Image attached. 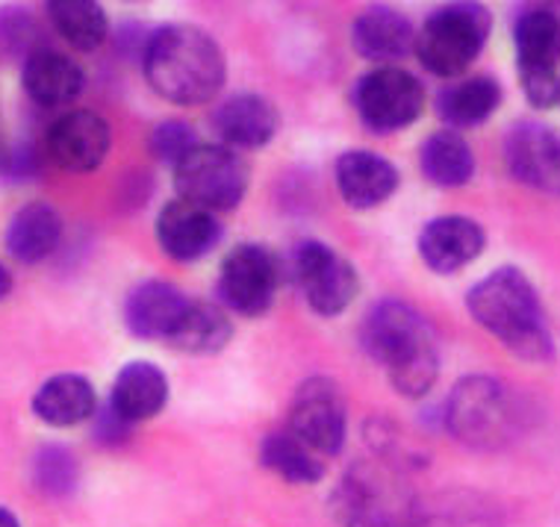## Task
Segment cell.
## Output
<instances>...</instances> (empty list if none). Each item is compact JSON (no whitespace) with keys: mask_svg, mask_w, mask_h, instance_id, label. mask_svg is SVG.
<instances>
[{"mask_svg":"<svg viewBox=\"0 0 560 527\" xmlns=\"http://www.w3.org/2000/svg\"><path fill=\"white\" fill-rule=\"evenodd\" d=\"M142 68L156 95L177 106L213 101L224 86V54L203 30L174 24L145 42Z\"/></svg>","mask_w":560,"mask_h":527,"instance_id":"cell-1","label":"cell"},{"mask_svg":"<svg viewBox=\"0 0 560 527\" xmlns=\"http://www.w3.org/2000/svg\"><path fill=\"white\" fill-rule=\"evenodd\" d=\"M366 354L387 368L389 380L407 398H422L440 372L434 333L428 321L405 301H381L360 327Z\"/></svg>","mask_w":560,"mask_h":527,"instance_id":"cell-2","label":"cell"},{"mask_svg":"<svg viewBox=\"0 0 560 527\" xmlns=\"http://www.w3.org/2000/svg\"><path fill=\"white\" fill-rule=\"evenodd\" d=\"M466 307L478 325L493 333L511 354L542 363L555 354L551 333L542 316L540 295L520 269H495L475 283Z\"/></svg>","mask_w":560,"mask_h":527,"instance_id":"cell-3","label":"cell"},{"mask_svg":"<svg viewBox=\"0 0 560 527\" xmlns=\"http://www.w3.org/2000/svg\"><path fill=\"white\" fill-rule=\"evenodd\" d=\"M334 510L342 527H410L422 507L393 462L372 460L342 478Z\"/></svg>","mask_w":560,"mask_h":527,"instance_id":"cell-4","label":"cell"},{"mask_svg":"<svg viewBox=\"0 0 560 527\" xmlns=\"http://www.w3.org/2000/svg\"><path fill=\"white\" fill-rule=\"evenodd\" d=\"M490 36V12L478 3L436 10L416 33V57L436 78H457L472 66Z\"/></svg>","mask_w":560,"mask_h":527,"instance_id":"cell-5","label":"cell"},{"mask_svg":"<svg viewBox=\"0 0 560 527\" xmlns=\"http://www.w3.org/2000/svg\"><path fill=\"white\" fill-rule=\"evenodd\" d=\"M448 431L472 448H499L516 433V410L508 389L493 377H466L445 403Z\"/></svg>","mask_w":560,"mask_h":527,"instance_id":"cell-6","label":"cell"},{"mask_svg":"<svg viewBox=\"0 0 560 527\" xmlns=\"http://www.w3.org/2000/svg\"><path fill=\"white\" fill-rule=\"evenodd\" d=\"M174 186L180 201L215 215L240 207L248 189V168L228 144H198L174 165Z\"/></svg>","mask_w":560,"mask_h":527,"instance_id":"cell-7","label":"cell"},{"mask_svg":"<svg viewBox=\"0 0 560 527\" xmlns=\"http://www.w3.org/2000/svg\"><path fill=\"white\" fill-rule=\"evenodd\" d=\"M516 62L525 97L534 106H555L560 101V21L555 12L534 7L513 24Z\"/></svg>","mask_w":560,"mask_h":527,"instance_id":"cell-8","label":"cell"},{"mask_svg":"<svg viewBox=\"0 0 560 527\" xmlns=\"http://www.w3.org/2000/svg\"><path fill=\"white\" fill-rule=\"evenodd\" d=\"M354 106L369 130L396 133L419 118L425 106V89L405 68H375L358 80Z\"/></svg>","mask_w":560,"mask_h":527,"instance_id":"cell-9","label":"cell"},{"mask_svg":"<svg viewBox=\"0 0 560 527\" xmlns=\"http://www.w3.org/2000/svg\"><path fill=\"white\" fill-rule=\"evenodd\" d=\"M287 431L299 436L322 460L339 454L346 442V398L328 377H310L292 395Z\"/></svg>","mask_w":560,"mask_h":527,"instance_id":"cell-10","label":"cell"},{"mask_svg":"<svg viewBox=\"0 0 560 527\" xmlns=\"http://www.w3.org/2000/svg\"><path fill=\"white\" fill-rule=\"evenodd\" d=\"M280 286V262L269 248L240 245L222 262L219 295L224 307L240 316H262L271 307Z\"/></svg>","mask_w":560,"mask_h":527,"instance_id":"cell-11","label":"cell"},{"mask_svg":"<svg viewBox=\"0 0 560 527\" xmlns=\"http://www.w3.org/2000/svg\"><path fill=\"white\" fill-rule=\"evenodd\" d=\"M295 278L310 309L319 316H339L358 295L354 266L322 242H304L295 250Z\"/></svg>","mask_w":560,"mask_h":527,"instance_id":"cell-12","label":"cell"},{"mask_svg":"<svg viewBox=\"0 0 560 527\" xmlns=\"http://www.w3.org/2000/svg\"><path fill=\"white\" fill-rule=\"evenodd\" d=\"M504 160L520 183L560 195V136L537 121H522L504 139Z\"/></svg>","mask_w":560,"mask_h":527,"instance_id":"cell-13","label":"cell"},{"mask_svg":"<svg viewBox=\"0 0 560 527\" xmlns=\"http://www.w3.org/2000/svg\"><path fill=\"white\" fill-rule=\"evenodd\" d=\"M109 125L97 113L74 109L59 116L48 130V156L74 174L95 172L109 151Z\"/></svg>","mask_w":560,"mask_h":527,"instance_id":"cell-14","label":"cell"},{"mask_svg":"<svg viewBox=\"0 0 560 527\" xmlns=\"http://www.w3.org/2000/svg\"><path fill=\"white\" fill-rule=\"evenodd\" d=\"M222 239V224L213 212L195 203H165L156 219V242L174 262H198Z\"/></svg>","mask_w":560,"mask_h":527,"instance_id":"cell-15","label":"cell"},{"mask_svg":"<svg viewBox=\"0 0 560 527\" xmlns=\"http://www.w3.org/2000/svg\"><path fill=\"white\" fill-rule=\"evenodd\" d=\"M483 242L487 236L478 221L466 219V215H443V219L428 221L422 227L419 254L425 259L428 269L452 274L481 257Z\"/></svg>","mask_w":560,"mask_h":527,"instance_id":"cell-16","label":"cell"},{"mask_svg":"<svg viewBox=\"0 0 560 527\" xmlns=\"http://www.w3.org/2000/svg\"><path fill=\"white\" fill-rule=\"evenodd\" d=\"M337 189L354 210H372L398 189L396 165L372 151H348L337 160Z\"/></svg>","mask_w":560,"mask_h":527,"instance_id":"cell-17","label":"cell"},{"mask_svg":"<svg viewBox=\"0 0 560 527\" xmlns=\"http://www.w3.org/2000/svg\"><path fill=\"white\" fill-rule=\"evenodd\" d=\"M189 297L177 292L168 283L160 280H148L142 286L130 292L125 304V321L127 330L139 339H160L165 342L174 333L177 321L184 318Z\"/></svg>","mask_w":560,"mask_h":527,"instance_id":"cell-18","label":"cell"},{"mask_svg":"<svg viewBox=\"0 0 560 527\" xmlns=\"http://www.w3.org/2000/svg\"><path fill=\"white\" fill-rule=\"evenodd\" d=\"M168 401V377L163 368L145 360L127 363L118 372L113 395H109V410L127 424L148 422L163 410Z\"/></svg>","mask_w":560,"mask_h":527,"instance_id":"cell-19","label":"cell"},{"mask_svg":"<svg viewBox=\"0 0 560 527\" xmlns=\"http://www.w3.org/2000/svg\"><path fill=\"white\" fill-rule=\"evenodd\" d=\"M278 109L260 95H233L228 97L213 116L215 133L222 136L228 148H262L278 133Z\"/></svg>","mask_w":560,"mask_h":527,"instance_id":"cell-20","label":"cell"},{"mask_svg":"<svg viewBox=\"0 0 560 527\" xmlns=\"http://www.w3.org/2000/svg\"><path fill=\"white\" fill-rule=\"evenodd\" d=\"M351 42L360 57L389 66L416 48V33L413 24L401 12L389 10V7H375V10L358 15L354 27H351Z\"/></svg>","mask_w":560,"mask_h":527,"instance_id":"cell-21","label":"cell"},{"mask_svg":"<svg viewBox=\"0 0 560 527\" xmlns=\"http://www.w3.org/2000/svg\"><path fill=\"white\" fill-rule=\"evenodd\" d=\"M21 83L39 106H66L83 92V68L57 50L30 54L21 71Z\"/></svg>","mask_w":560,"mask_h":527,"instance_id":"cell-22","label":"cell"},{"mask_svg":"<svg viewBox=\"0 0 560 527\" xmlns=\"http://www.w3.org/2000/svg\"><path fill=\"white\" fill-rule=\"evenodd\" d=\"M95 386L80 374H57L33 395V412L50 428H74L95 415Z\"/></svg>","mask_w":560,"mask_h":527,"instance_id":"cell-23","label":"cell"},{"mask_svg":"<svg viewBox=\"0 0 560 527\" xmlns=\"http://www.w3.org/2000/svg\"><path fill=\"white\" fill-rule=\"evenodd\" d=\"M62 239V219L50 203H27L12 215L7 227V248L24 266H36L57 250Z\"/></svg>","mask_w":560,"mask_h":527,"instance_id":"cell-24","label":"cell"},{"mask_svg":"<svg viewBox=\"0 0 560 527\" xmlns=\"http://www.w3.org/2000/svg\"><path fill=\"white\" fill-rule=\"evenodd\" d=\"M231 336L233 325L222 307L189 297V307L174 327V333L165 339V346L186 354H215L231 342Z\"/></svg>","mask_w":560,"mask_h":527,"instance_id":"cell-25","label":"cell"},{"mask_svg":"<svg viewBox=\"0 0 560 527\" xmlns=\"http://www.w3.org/2000/svg\"><path fill=\"white\" fill-rule=\"evenodd\" d=\"M502 104V89L493 78H472L443 89L436 97V113L452 127H478Z\"/></svg>","mask_w":560,"mask_h":527,"instance_id":"cell-26","label":"cell"},{"mask_svg":"<svg viewBox=\"0 0 560 527\" xmlns=\"http://www.w3.org/2000/svg\"><path fill=\"white\" fill-rule=\"evenodd\" d=\"M419 163H422L428 180L443 189H457L472 180L475 174L472 148L464 136L452 133V130L428 136V142L419 151Z\"/></svg>","mask_w":560,"mask_h":527,"instance_id":"cell-27","label":"cell"},{"mask_svg":"<svg viewBox=\"0 0 560 527\" xmlns=\"http://www.w3.org/2000/svg\"><path fill=\"white\" fill-rule=\"evenodd\" d=\"M50 24L62 39L78 50H97L107 42L109 21L101 3L92 0H54L48 3Z\"/></svg>","mask_w":560,"mask_h":527,"instance_id":"cell-28","label":"cell"},{"mask_svg":"<svg viewBox=\"0 0 560 527\" xmlns=\"http://www.w3.org/2000/svg\"><path fill=\"white\" fill-rule=\"evenodd\" d=\"M260 460L269 471L278 478L290 480V483H316L325 475V462L316 450H310L299 436L290 431L271 433L262 440Z\"/></svg>","mask_w":560,"mask_h":527,"instance_id":"cell-29","label":"cell"},{"mask_svg":"<svg viewBox=\"0 0 560 527\" xmlns=\"http://www.w3.org/2000/svg\"><path fill=\"white\" fill-rule=\"evenodd\" d=\"M33 480H36L42 495L66 499L78 487V460L71 457V450L59 448V445H48L33 460Z\"/></svg>","mask_w":560,"mask_h":527,"instance_id":"cell-30","label":"cell"},{"mask_svg":"<svg viewBox=\"0 0 560 527\" xmlns=\"http://www.w3.org/2000/svg\"><path fill=\"white\" fill-rule=\"evenodd\" d=\"M192 148H198L195 130L184 121H165L151 133V154L163 163L177 165Z\"/></svg>","mask_w":560,"mask_h":527,"instance_id":"cell-31","label":"cell"},{"mask_svg":"<svg viewBox=\"0 0 560 527\" xmlns=\"http://www.w3.org/2000/svg\"><path fill=\"white\" fill-rule=\"evenodd\" d=\"M410 527H493L490 516L481 510L472 507H454V510H436V513H422L413 518Z\"/></svg>","mask_w":560,"mask_h":527,"instance_id":"cell-32","label":"cell"},{"mask_svg":"<svg viewBox=\"0 0 560 527\" xmlns=\"http://www.w3.org/2000/svg\"><path fill=\"white\" fill-rule=\"evenodd\" d=\"M30 39V21L27 15L7 12L0 15V48H21Z\"/></svg>","mask_w":560,"mask_h":527,"instance_id":"cell-33","label":"cell"},{"mask_svg":"<svg viewBox=\"0 0 560 527\" xmlns=\"http://www.w3.org/2000/svg\"><path fill=\"white\" fill-rule=\"evenodd\" d=\"M12 168V151L10 144H7V139L0 136V174H10Z\"/></svg>","mask_w":560,"mask_h":527,"instance_id":"cell-34","label":"cell"},{"mask_svg":"<svg viewBox=\"0 0 560 527\" xmlns=\"http://www.w3.org/2000/svg\"><path fill=\"white\" fill-rule=\"evenodd\" d=\"M12 292V274L7 271V266L0 262V301Z\"/></svg>","mask_w":560,"mask_h":527,"instance_id":"cell-35","label":"cell"},{"mask_svg":"<svg viewBox=\"0 0 560 527\" xmlns=\"http://www.w3.org/2000/svg\"><path fill=\"white\" fill-rule=\"evenodd\" d=\"M0 527H21L19 518H15V513L7 507H0Z\"/></svg>","mask_w":560,"mask_h":527,"instance_id":"cell-36","label":"cell"}]
</instances>
